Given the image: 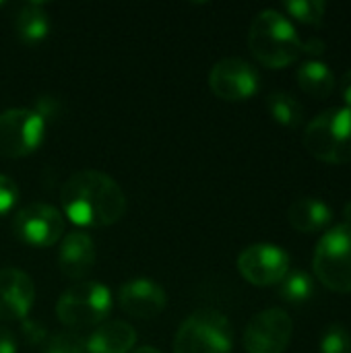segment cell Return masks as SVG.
<instances>
[{"label": "cell", "instance_id": "1", "mask_svg": "<svg viewBox=\"0 0 351 353\" xmlns=\"http://www.w3.org/2000/svg\"><path fill=\"white\" fill-rule=\"evenodd\" d=\"M64 215L81 228H108L126 213V196L120 184L103 172L81 170L60 188Z\"/></svg>", "mask_w": 351, "mask_h": 353}, {"label": "cell", "instance_id": "2", "mask_svg": "<svg viewBox=\"0 0 351 353\" xmlns=\"http://www.w3.org/2000/svg\"><path fill=\"white\" fill-rule=\"evenodd\" d=\"M252 56L269 68H285L302 56V39L292 21L279 10H261L248 29Z\"/></svg>", "mask_w": 351, "mask_h": 353}, {"label": "cell", "instance_id": "3", "mask_svg": "<svg viewBox=\"0 0 351 353\" xmlns=\"http://www.w3.org/2000/svg\"><path fill=\"white\" fill-rule=\"evenodd\" d=\"M114 308L112 292L99 281H79L62 296L56 304L58 321L72 333L95 329L103 325Z\"/></svg>", "mask_w": 351, "mask_h": 353}, {"label": "cell", "instance_id": "4", "mask_svg": "<svg viewBox=\"0 0 351 353\" xmlns=\"http://www.w3.org/2000/svg\"><path fill=\"white\" fill-rule=\"evenodd\" d=\"M304 149L319 161L341 165L351 161V110L321 112L304 130Z\"/></svg>", "mask_w": 351, "mask_h": 353}, {"label": "cell", "instance_id": "5", "mask_svg": "<svg viewBox=\"0 0 351 353\" xmlns=\"http://www.w3.org/2000/svg\"><path fill=\"white\" fill-rule=\"evenodd\" d=\"M234 331L230 321L211 308L192 312L174 337V353H232Z\"/></svg>", "mask_w": 351, "mask_h": 353}, {"label": "cell", "instance_id": "6", "mask_svg": "<svg viewBox=\"0 0 351 353\" xmlns=\"http://www.w3.org/2000/svg\"><path fill=\"white\" fill-rule=\"evenodd\" d=\"M312 269L327 290L351 294V225H337L319 240Z\"/></svg>", "mask_w": 351, "mask_h": 353}, {"label": "cell", "instance_id": "7", "mask_svg": "<svg viewBox=\"0 0 351 353\" xmlns=\"http://www.w3.org/2000/svg\"><path fill=\"white\" fill-rule=\"evenodd\" d=\"M43 137L46 118L37 110L10 108L0 112V157H27L39 149Z\"/></svg>", "mask_w": 351, "mask_h": 353}, {"label": "cell", "instance_id": "8", "mask_svg": "<svg viewBox=\"0 0 351 353\" xmlns=\"http://www.w3.org/2000/svg\"><path fill=\"white\" fill-rule=\"evenodd\" d=\"M64 215L46 203H31L14 213L12 232L19 242L33 248H50L64 238Z\"/></svg>", "mask_w": 351, "mask_h": 353}, {"label": "cell", "instance_id": "9", "mask_svg": "<svg viewBox=\"0 0 351 353\" xmlns=\"http://www.w3.org/2000/svg\"><path fill=\"white\" fill-rule=\"evenodd\" d=\"M294 335L292 316L281 308H267L250 319L244 331L248 353H285Z\"/></svg>", "mask_w": 351, "mask_h": 353}, {"label": "cell", "instance_id": "10", "mask_svg": "<svg viewBox=\"0 0 351 353\" xmlns=\"http://www.w3.org/2000/svg\"><path fill=\"white\" fill-rule=\"evenodd\" d=\"M238 271L250 285H277L290 273V254L275 244H252L240 252Z\"/></svg>", "mask_w": 351, "mask_h": 353}, {"label": "cell", "instance_id": "11", "mask_svg": "<svg viewBox=\"0 0 351 353\" xmlns=\"http://www.w3.org/2000/svg\"><path fill=\"white\" fill-rule=\"evenodd\" d=\"M209 87L223 101H246L259 91L261 77L250 62L232 56L213 64Z\"/></svg>", "mask_w": 351, "mask_h": 353}, {"label": "cell", "instance_id": "12", "mask_svg": "<svg viewBox=\"0 0 351 353\" xmlns=\"http://www.w3.org/2000/svg\"><path fill=\"white\" fill-rule=\"evenodd\" d=\"M118 306L132 319H155L166 310L168 294L157 281L149 277H137L120 285Z\"/></svg>", "mask_w": 351, "mask_h": 353}, {"label": "cell", "instance_id": "13", "mask_svg": "<svg viewBox=\"0 0 351 353\" xmlns=\"http://www.w3.org/2000/svg\"><path fill=\"white\" fill-rule=\"evenodd\" d=\"M35 302L31 277L14 267L0 269V321H25Z\"/></svg>", "mask_w": 351, "mask_h": 353}, {"label": "cell", "instance_id": "14", "mask_svg": "<svg viewBox=\"0 0 351 353\" xmlns=\"http://www.w3.org/2000/svg\"><path fill=\"white\" fill-rule=\"evenodd\" d=\"M95 244L85 232H70L62 238L58 250V267L68 279H85L95 265Z\"/></svg>", "mask_w": 351, "mask_h": 353}, {"label": "cell", "instance_id": "15", "mask_svg": "<svg viewBox=\"0 0 351 353\" xmlns=\"http://www.w3.org/2000/svg\"><path fill=\"white\" fill-rule=\"evenodd\" d=\"M137 345V333L128 323L112 321L95 327L85 339L87 353H130Z\"/></svg>", "mask_w": 351, "mask_h": 353}, {"label": "cell", "instance_id": "16", "mask_svg": "<svg viewBox=\"0 0 351 353\" xmlns=\"http://www.w3.org/2000/svg\"><path fill=\"white\" fill-rule=\"evenodd\" d=\"M333 219V211L327 203L314 196H302L288 209V221L300 234H317L325 230Z\"/></svg>", "mask_w": 351, "mask_h": 353}, {"label": "cell", "instance_id": "17", "mask_svg": "<svg viewBox=\"0 0 351 353\" xmlns=\"http://www.w3.org/2000/svg\"><path fill=\"white\" fill-rule=\"evenodd\" d=\"M14 31L23 43L35 46L50 33V17L41 2H27L14 17Z\"/></svg>", "mask_w": 351, "mask_h": 353}, {"label": "cell", "instance_id": "18", "mask_svg": "<svg viewBox=\"0 0 351 353\" xmlns=\"http://www.w3.org/2000/svg\"><path fill=\"white\" fill-rule=\"evenodd\" d=\"M298 85L304 93L314 99H327L335 91V74L333 70L319 60H306L298 68Z\"/></svg>", "mask_w": 351, "mask_h": 353}, {"label": "cell", "instance_id": "19", "mask_svg": "<svg viewBox=\"0 0 351 353\" xmlns=\"http://www.w3.org/2000/svg\"><path fill=\"white\" fill-rule=\"evenodd\" d=\"M269 114L275 122H279L285 128H298L304 120V110L300 101L283 91H275L267 97Z\"/></svg>", "mask_w": 351, "mask_h": 353}, {"label": "cell", "instance_id": "20", "mask_svg": "<svg viewBox=\"0 0 351 353\" xmlns=\"http://www.w3.org/2000/svg\"><path fill=\"white\" fill-rule=\"evenodd\" d=\"M312 292H314L312 277L306 275L304 271H290L279 283V296L292 304H302L310 300Z\"/></svg>", "mask_w": 351, "mask_h": 353}, {"label": "cell", "instance_id": "21", "mask_svg": "<svg viewBox=\"0 0 351 353\" xmlns=\"http://www.w3.org/2000/svg\"><path fill=\"white\" fill-rule=\"evenodd\" d=\"M283 8H285L294 19H298L300 23H306V25H319V23H323L325 12H327V4L321 2V0H296V2H285Z\"/></svg>", "mask_w": 351, "mask_h": 353}, {"label": "cell", "instance_id": "22", "mask_svg": "<svg viewBox=\"0 0 351 353\" xmlns=\"http://www.w3.org/2000/svg\"><path fill=\"white\" fill-rule=\"evenodd\" d=\"M321 353H351L350 331L341 325H331L321 339Z\"/></svg>", "mask_w": 351, "mask_h": 353}, {"label": "cell", "instance_id": "23", "mask_svg": "<svg viewBox=\"0 0 351 353\" xmlns=\"http://www.w3.org/2000/svg\"><path fill=\"white\" fill-rule=\"evenodd\" d=\"M43 353H87L85 352V339L79 333L62 331L48 341Z\"/></svg>", "mask_w": 351, "mask_h": 353}, {"label": "cell", "instance_id": "24", "mask_svg": "<svg viewBox=\"0 0 351 353\" xmlns=\"http://www.w3.org/2000/svg\"><path fill=\"white\" fill-rule=\"evenodd\" d=\"M19 186L12 178L0 174V217L10 213L14 205L19 203Z\"/></svg>", "mask_w": 351, "mask_h": 353}, {"label": "cell", "instance_id": "25", "mask_svg": "<svg viewBox=\"0 0 351 353\" xmlns=\"http://www.w3.org/2000/svg\"><path fill=\"white\" fill-rule=\"evenodd\" d=\"M21 333H23L25 343L31 345V347L41 345L43 339H46V327L39 325V323H33V321H23V331Z\"/></svg>", "mask_w": 351, "mask_h": 353}, {"label": "cell", "instance_id": "26", "mask_svg": "<svg viewBox=\"0 0 351 353\" xmlns=\"http://www.w3.org/2000/svg\"><path fill=\"white\" fill-rule=\"evenodd\" d=\"M0 353H17V337L6 327H0Z\"/></svg>", "mask_w": 351, "mask_h": 353}, {"label": "cell", "instance_id": "27", "mask_svg": "<svg viewBox=\"0 0 351 353\" xmlns=\"http://www.w3.org/2000/svg\"><path fill=\"white\" fill-rule=\"evenodd\" d=\"M327 50V43L323 39H317V37H310L308 41H302V54H312V56H319Z\"/></svg>", "mask_w": 351, "mask_h": 353}, {"label": "cell", "instance_id": "28", "mask_svg": "<svg viewBox=\"0 0 351 353\" xmlns=\"http://www.w3.org/2000/svg\"><path fill=\"white\" fill-rule=\"evenodd\" d=\"M339 93H341V99L345 101V108L351 110V70H348L339 83Z\"/></svg>", "mask_w": 351, "mask_h": 353}, {"label": "cell", "instance_id": "29", "mask_svg": "<svg viewBox=\"0 0 351 353\" xmlns=\"http://www.w3.org/2000/svg\"><path fill=\"white\" fill-rule=\"evenodd\" d=\"M132 353H161L159 350H155V347H151V345H145V347H139V350H134Z\"/></svg>", "mask_w": 351, "mask_h": 353}, {"label": "cell", "instance_id": "30", "mask_svg": "<svg viewBox=\"0 0 351 353\" xmlns=\"http://www.w3.org/2000/svg\"><path fill=\"white\" fill-rule=\"evenodd\" d=\"M343 213H345V219H348V225H351V201H348V205H345V209H343Z\"/></svg>", "mask_w": 351, "mask_h": 353}, {"label": "cell", "instance_id": "31", "mask_svg": "<svg viewBox=\"0 0 351 353\" xmlns=\"http://www.w3.org/2000/svg\"><path fill=\"white\" fill-rule=\"evenodd\" d=\"M2 4H4V2H0V6H2Z\"/></svg>", "mask_w": 351, "mask_h": 353}]
</instances>
